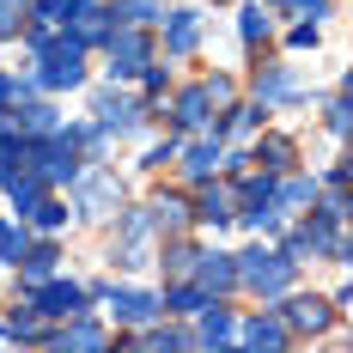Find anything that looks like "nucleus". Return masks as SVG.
<instances>
[{
  "instance_id": "nucleus-21",
  "label": "nucleus",
  "mask_w": 353,
  "mask_h": 353,
  "mask_svg": "<svg viewBox=\"0 0 353 353\" xmlns=\"http://www.w3.org/2000/svg\"><path fill=\"white\" fill-rule=\"evenodd\" d=\"M146 213H152V232H159V238L189 232V195H183V189H152V195H146Z\"/></svg>"
},
{
  "instance_id": "nucleus-17",
  "label": "nucleus",
  "mask_w": 353,
  "mask_h": 353,
  "mask_svg": "<svg viewBox=\"0 0 353 353\" xmlns=\"http://www.w3.org/2000/svg\"><path fill=\"white\" fill-rule=\"evenodd\" d=\"M250 165H262V171H292V165H305V152H299V141H292V134H281V128H256V134H250Z\"/></svg>"
},
{
  "instance_id": "nucleus-3",
  "label": "nucleus",
  "mask_w": 353,
  "mask_h": 353,
  "mask_svg": "<svg viewBox=\"0 0 353 353\" xmlns=\"http://www.w3.org/2000/svg\"><path fill=\"white\" fill-rule=\"evenodd\" d=\"M152 250H159V232H152L146 201H122V208L110 213V268L146 274L152 268Z\"/></svg>"
},
{
  "instance_id": "nucleus-11",
  "label": "nucleus",
  "mask_w": 353,
  "mask_h": 353,
  "mask_svg": "<svg viewBox=\"0 0 353 353\" xmlns=\"http://www.w3.org/2000/svg\"><path fill=\"white\" fill-rule=\"evenodd\" d=\"M61 262H68V244H61V232H31V244L19 250L12 274H19V286H37V281H49Z\"/></svg>"
},
{
  "instance_id": "nucleus-8",
  "label": "nucleus",
  "mask_w": 353,
  "mask_h": 353,
  "mask_svg": "<svg viewBox=\"0 0 353 353\" xmlns=\"http://www.w3.org/2000/svg\"><path fill=\"white\" fill-rule=\"evenodd\" d=\"M232 219H238L232 183H225V176H208V183H195V195H189V232H225Z\"/></svg>"
},
{
  "instance_id": "nucleus-29",
  "label": "nucleus",
  "mask_w": 353,
  "mask_h": 353,
  "mask_svg": "<svg viewBox=\"0 0 353 353\" xmlns=\"http://www.w3.org/2000/svg\"><path fill=\"white\" fill-rule=\"evenodd\" d=\"M25 19H31V0H0V43H19Z\"/></svg>"
},
{
  "instance_id": "nucleus-4",
  "label": "nucleus",
  "mask_w": 353,
  "mask_h": 353,
  "mask_svg": "<svg viewBox=\"0 0 353 353\" xmlns=\"http://www.w3.org/2000/svg\"><path fill=\"white\" fill-rule=\"evenodd\" d=\"M128 201V183L116 176V165H104V159H92L85 171L68 183V208L79 225H110V213Z\"/></svg>"
},
{
  "instance_id": "nucleus-13",
  "label": "nucleus",
  "mask_w": 353,
  "mask_h": 353,
  "mask_svg": "<svg viewBox=\"0 0 353 353\" xmlns=\"http://www.w3.org/2000/svg\"><path fill=\"white\" fill-rule=\"evenodd\" d=\"M189 281L201 286V292H213V299H238V256L219 250V244H201L195 268H189Z\"/></svg>"
},
{
  "instance_id": "nucleus-12",
  "label": "nucleus",
  "mask_w": 353,
  "mask_h": 353,
  "mask_svg": "<svg viewBox=\"0 0 353 353\" xmlns=\"http://www.w3.org/2000/svg\"><path fill=\"white\" fill-rule=\"evenodd\" d=\"M219 152H225V141L201 128V134H183V146H176V159H171V165H176V176H183V183L195 189V183L219 176Z\"/></svg>"
},
{
  "instance_id": "nucleus-6",
  "label": "nucleus",
  "mask_w": 353,
  "mask_h": 353,
  "mask_svg": "<svg viewBox=\"0 0 353 353\" xmlns=\"http://www.w3.org/2000/svg\"><path fill=\"white\" fill-rule=\"evenodd\" d=\"M98 55H104V79L134 85V79H141V68L159 55V37H152V25H116Z\"/></svg>"
},
{
  "instance_id": "nucleus-31",
  "label": "nucleus",
  "mask_w": 353,
  "mask_h": 353,
  "mask_svg": "<svg viewBox=\"0 0 353 353\" xmlns=\"http://www.w3.org/2000/svg\"><path fill=\"white\" fill-rule=\"evenodd\" d=\"M201 92H208L213 110H225L232 98H238V79H232V73H201Z\"/></svg>"
},
{
  "instance_id": "nucleus-34",
  "label": "nucleus",
  "mask_w": 353,
  "mask_h": 353,
  "mask_svg": "<svg viewBox=\"0 0 353 353\" xmlns=\"http://www.w3.org/2000/svg\"><path fill=\"white\" fill-rule=\"evenodd\" d=\"M213 6H219V0H213Z\"/></svg>"
},
{
  "instance_id": "nucleus-19",
  "label": "nucleus",
  "mask_w": 353,
  "mask_h": 353,
  "mask_svg": "<svg viewBox=\"0 0 353 353\" xmlns=\"http://www.w3.org/2000/svg\"><path fill=\"white\" fill-rule=\"evenodd\" d=\"M317 189H323V183H317V171H311V165H292V171L274 176V195H268V201L292 219V213H305L311 201H317Z\"/></svg>"
},
{
  "instance_id": "nucleus-33",
  "label": "nucleus",
  "mask_w": 353,
  "mask_h": 353,
  "mask_svg": "<svg viewBox=\"0 0 353 353\" xmlns=\"http://www.w3.org/2000/svg\"><path fill=\"white\" fill-rule=\"evenodd\" d=\"M347 176H353V165H347V159H329V165L317 171V183H323V189H347Z\"/></svg>"
},
{
  "instance_id": "nucleus-26",
  "label": "nucleus",
  "mask_w": 353,
  "mask_h": 353,
  "mask_svg": "<svg viewBox=\"0 0 353 353\" xmlns=\"http://www.w3.org/2000/svg\"><path fill=\"white\" fill-rule=\"evenodd\" d=\"M176 146H183V134H176V128H171L165 141H152V146H146V152H141V165H134V171L159 176V171H165V165H171V159H176Z\"/></svg>"
},
{
  "instance_id": "nucleus-5",
  "label": "nucleus",
  "mask_w": 353,
  "mask_h": 353,
  "mask_svg": "<svg viewBox=\"0 0 353 353\" xmlns=\"http://www.w3.org/2000/svg\"><path fill=\"white\" fill-rule=\"evenodd\" d=\"M274 311H281L286 335H292V347L323 341V335L335 329V305H329V292H317V286H286L281 299H274Z\"/></svg>"
},
{
  "instance_id": "nucleus-16",
  "label": "nucleus",
  "mask_w": 353,
  "mask_h": 353,
  "mask_svg": "<svg viewBox=\"0 0 353 353\" xmlns=\"http://www.w3.org/2000/svg\"><path fill=\"white\" fill-rule=\"evenodd\" d=\"M250 98H256V104H268V110L305 104V92H299V79H292V68H286V61H262V68L250 73Z\"/></svg>"
},
{
  "instance_id": "nucleus-7",
  "label": "nucleus",
  "mask_w": 353,
  "mask_h": 353,
  "mask_svg": "<svg viewBox=\"0 0 353 353\" xmlns=\"http://www.w3.org/2000/svg\"><path fill=\"white\" fill-rule=\"evenodd\" d=\"M152 37H159V55L165 61H189L201 49V12L183 6V0H165V12L152 19Z\"/></svg>"
},
{
  "instance_id": "nucleus-22",
  "label": "nucleus",
  "mask_w": 353,
  "mask_h": 353,
  "mask_svg": "<svg viewBox=\"0 0 353 353\" xmlns=\"http://www.w3.org/2000/svg\"><path fill=\"white\" fill-rule=\"evenodd\" d=\"M68 219H73L68 189H43L31 208H25V225H31V232H68Z\"/></svg>"
},
{
  "instance_id": "nucleus-25",
  "label": "nucleus",
  "mask_w": 353,
  "mask_h": 353,
  "mask_svg": "<svg viewBox=\"0 0 353 353\" xmlns=\"http://www.w3.org/2000/svg\"><path fill=\"white\" fill-rule=\"evenodd\" d=\"M104 6H110L116 25H152V19L165 12V0H104Z\"/></svg>"
},
{
  "instance_id": "nucleus-9",
  "label": "nucleus",
  "mask_w": 353,
  "mask_h": 353,
  "mask_svg": "<svg viewBox=\"0 0 353 353\" xmlns=\"http://www.w3.org/2000/svg\"><path fill=\"white\" fill-rule=\"evenodd\" d=\"M159 317V292L152 286H116L110 281V292H104V323L110 329H141V323H152Z\"/></svg>"
},
{
  "instance_id": "nucleus-10",
  "label": "nucleus",
  "mask_w": 353,
  "mask_h": 353,
  "mask_svg": "<svg viewBox=\"0 0 353 353\" xmlns=\"http://www.w3.org/2000/svg\"><path fill=\"white\" fill-rule=\"evenodd\" d=\"M232 347H250V353H286V347H292V335H286L281 311H274V305H262V311L238 317V329H232Z\"/></svg>"
},
{
  "instance_id": "nucleus-20",
  "label": "nucleus",
  "mask_w": 353,
  "mask_h": 353,
  "mask_svg": "<svg viewBox=\"0 0 353 353\" xmlns=\"http://www.w3.org/2000/svg\"><path fill=\"white\" fill-rule=\"evenodd\" d=\"M274 31H281V19H274V6H268V0H244V6H238V43H244L250 55H256V49H268Z\"/></svg>"
},
{
  "instance_id": "nucleus-15",
  "label": "nucleus",
  "mask_w": 353,
  "mask_h": 353,
  "mask_svg": "<svg viewBox=\"0 0 353 353\" xmlns=\"http://www.w3.org/2000/svg\"><path fill=\"white\" fill-rule=\"evenodd\" d=\"M232 329H238V311H232V299H208L195 317H189V335H195V353L201 347H232Z\"/></svg>"
},
{
  "instance_id": "nucleus-1",
  "label": "nucleus",
  "mask_w": 353,
  "mask_h": 353,
  "mask_svg": "<svg viewBox=\"0 0 353 353\" xmlns=\"http://www.w3.org/2000/svg\"><path fill=\"white\" fill-rule=\"evenodd\" d=\"M31 79H37V92H49V98L85 92V85H92V49H85L68 25H55V37L31 55Z\"/></svg>"
},
{
  "instance_id": "nucleus-14",
  "label": "nucleus",
  "mask_w": 353,
  "mask_h": 353,
  "mask_svg": "<svg viewBox=\"0 0 353 353\" xmlns=\"http://www.w3.org/2000/svg\"><path fill=\"white\" fill-rule=\"evenodd\" d=\"M208 116H213V104H208V92H201V79H189V85H171V104H165L159 122H171L176 134H201Z\"/></svg>"
},
{
  "instance_id": "nucleus-28",
  "label": "nucleus",
  "mask_w": 353,
  "mask_h": 353,
  "mask_svg": "<svg viewBox=\"0 0 353 353\" xmlns=\"http://www.w3.org/2000/svg\"><path fill=\"white\" fill-rule=\"evenodd\" d=\"M85 6H92V0H31V12H37V19H49V25H73Z\"/></svg>"
},
{
  "instance_id": "nucleus-27",
  "label": "nucleus",
  "mask_w": 353,
  "mask_h": 353,
  "mask_svg": "<svg viewBox=\"0 0 353 353\" xmlns=\"http://www.w3.org/2000/svg\"><path fill=\"white\" fill-rule=\"evenodd\" d=\"M323 128H329L335 141H347V128H353V110H347V79L335 85V98H329V110H323Z\"/></svg>"
},
{
  "instance_id": "nucleus-24",
  "label": "nucleus",
  "mask_w": 353,
  "mask_h": 353,
  "mask_svg": "<svg viewBox=\"0 0 353 353\" xmlns=\"http://www.w3.org/2000/svg\"><path fill=\"white\" fill-rule=\"evenodd\" d=\"M134 85H141L146 104H165V92L176 85V73H171V61H165V55H152V61L141 68V79H134Z\"/></svg>"
},
{
  "instance_id": "nucleus-18",
  "label": "nucleus",
  "mask_w": 353,
  "mask_h": 353,
  "mask_svg": "<svg viewBox=\"0 0 353 353\" xmlns=\"http://www.w3.org/2000/svg\"><path fill=\"white\" fill-rule=\"evenodd\" d=\"M6 128H19V134H49V128H61V104H55L49 92L12 98V104H6Z\"/></svg>"
},
{
  "instance_id": "nucleus-2",
  "label": "nucleus",
  "mask_w": 353,
  "mask_h": 353,
  "mask_svg": "<svg viewBox=\"0 0 353 353\" xmlns=\"http://www.w3.org/2000/svg\"><path fill=\"white\" fill-rule=\"evenodd\" d=\"M232 256H238V292L262 299V305H274L286 286L305 281V268H299V262H286L274 238H250V244L232 250Z\"/></svg>"
},
{
  "instance_id": "nucleus-32",
  "label": "nucleus",
  "mask_w": 353,
  "mask_h": 353,
  "mask_svg": "<svg viewBox=\"0 0 353 353\" xmlns=\"http://www.w3.org/2000/svg\"><path fill=\"white\" fill-rule=\"evenodd\" d=\"M323 31H317V19H292L286 25V49H317Z\"/></svg>"
},
{
  "instance_id": "nucleus-30",
  "label": "nucleus",
  "mask_w": 353,
  "mask_h": 353,
  "mask_svg": "<svg viewBox=\"0 0 353 353\" xmlns=\"http://www.w3.org/2000/svg\"><path fill=\"white\" fill-rule=\"evenodd\" d=\"M268 6H274V19H329L335 0H268Z\"/></svg>"
},
{
  "instance_id": "nucleus-23",
  "label": "nucleus",
  "mask_w": 353,
  "mask_h": 353,
  "mask_svg": "<svg viewBox=\"0 0 353 353\" xmlns=\"http://www.w3.org/2000/svg\"><path fill=\"white\" fill-rule=\"evenodd\" d=\"M213 292H201L195 281H165V292H159V317H176V323H189L201 305H208Z\"/></svg>"
}]
</instances>
